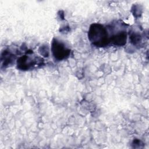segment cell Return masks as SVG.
<instances>
[{
	"mask_svg": "<svg viewBox=\"0 0 149 149\" xmlns=\"http://www.w3.org/2000/svg\"><path fill=\"white\" fill-rule=\"evenodd\" d=\"M130 39L131 40L132 43H133L134 45H137L141 42V36L140 34L134 32L130 34Z\"/></svg>",
	"mask_w": 149,
	"mask_h": 149,
	"instance_id": "cell-5",
	"label": "cell"
},
{
	"mask_svg": "<svg viewBox=\"0 0 149 149\" xmlns=\"http://www.w3.org/2000/svg\"><path fill=\"white\" fill-rule=\"evenodd\" d=\"M127 40V35L125 31H119L113 35L110 38V42L115 45L122 46L126 44Z\"/></svg>",
	"mask_w": 149,
	"mask_h": 149,
	"instance_id": "cell-4",
	"label": "cell"
},
{
	"mask_svg": "<svg viewBox=\"0 0 149 149\" xmlns=\"http://www.w3.org/2000/svg\"><path fill=\"white\" fill-rule=\"evenodd\" d=\"M36 63L35 60L31 59L30 57L24 55L20 57L17 59V68L21 70H27L31 66L35 65Z\"/></svg>",
	"mask_w": 149,
	"mask_h": 149,
	"instance_id": "cell-3",
	"label": "cell"
},
{
	"mask_svg": "<svg viewBox=\"0 0 149 149\" xmlns=\"http://www.w3.org/2000/svg\"><path fill=\"white\" fill-rule=\"evenodd\" d=\"M51 50L54 56L58 60L66 58L70 54V50L65 48L63 44L55 39L52 41Z\"/></svg>",
	"mask_w": 149,
	"mask_h": 149,
	"instance_id": "cell-2",
	"label": "cell"
},
{
	"mask_svg": "<svg viewBox=\"0 0 149 149\" xmlns=\"http://www.w3.org/2000/svg\"><path fill=\"white\" fill-rule=\"evenodd\" d=\"M88 36L90 41L97 47H105L110 42V38L106 29L98 23L91 25Z\"/></svg>",
	"mask_w": 149,
	"mask_h": 149,
	"instance_id": "cell-1",
	"label": "cell"
}]
</instances>
